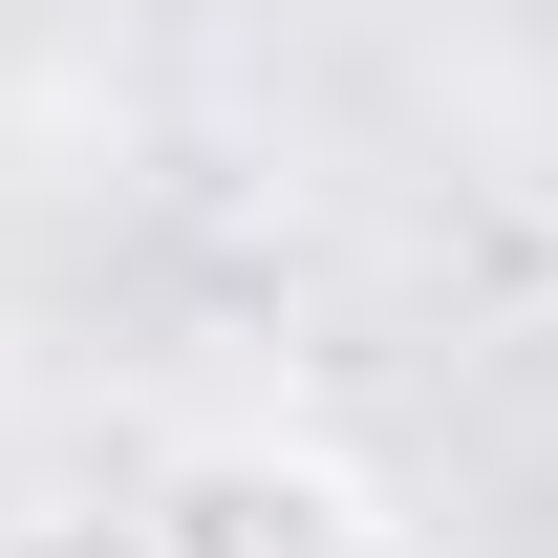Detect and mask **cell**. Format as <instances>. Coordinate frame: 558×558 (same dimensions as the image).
Wrapping results in <instances>:
<instances>
[{
  "instance_id": "1",
  "label": "cell",
  "mask_w": 558,
  "mask_h": 558,
  "mask_svg": "<svg viewBox=\"0 0 558 558\" xmlns=\"http://www.w3.org/2000/svg\"><path fill=\"white\" fill-rule=\"evenodd\" d=\"M150 537L172 558H387V473L323 429H194L150 473Z\"/></svg>"
},
{
  "instance_id": "2",
  "label": "cell",
  "mask_w": 558,
  "mask_h": 558,
  "mask_svg": "<svg viewBox=\"0 0 558 558\" xmlns=\"http://www.w3.org/2000/svg\"><path fill=\"white\" fill-rule=\"evenodd\" d=\"M0 558H172V537H150V494H22Z\"/></svg>"
}]
</instances>
